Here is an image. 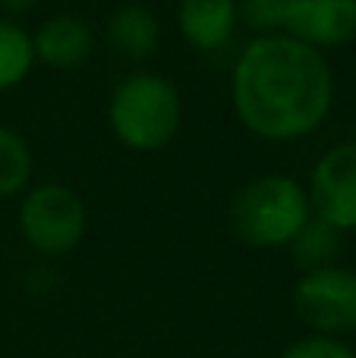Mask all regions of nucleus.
<instances>
[{
  "label": "nucleus",
  "mask_w": 356,
  "mask_h": 358,
  "mask_svg": "<svg viewBox=\"0 0 356 358\" xmlns=\"http://www.w3.org/2000/svg\"><path fill=\"white\" fill-rule=\"evenodd\" d=\"M233 110L268 142H294L322 126L334 101L325 54L290 35H259L233 66Z\"/></svg>",
  "instance_id": "obj_1"
},
{
  "label": "nucleus",
  "mask_w": 356,
  "mask_h": 358,
  "mask_svg": "<svg viewBox=\"0 0 356 358\" xmlns=\"http://www.w3.org/2000/svg\"><path fill=\"white\" fill-rule=\"evenodd\" d=\"M313 217L309 195L294 176H256L233 195L227 220L240 242L252 248L290 245L303 223Z\"/></svg>",
  "instance_id": "obj_2"
},
{
  "label": "nucleus",
  "mask_w": 356,
  "mask_h": 358,
  "mask_svg": "<svg viewBox=\"0 0 356 358\" xmlns=\"http://www.w3.org/2000/svg\"><path fill=\"white\" fill-rule=\"evenodd\" d=\"M111 129L126 148L158 151L180 132L183 104L174 82L155 73H132L111 94Z\"/></svg>",
  "instance_id": "obj_3"
},
{
  "label": "nucleus",
  "mask_w": 356,
  "mask_h": 358,
  "mask_svg": "<svg viewBox=\"0 0 356 358\" xmlns=\"http://www.w3.org/2000/svg\"><path fill=\"white\" fill-rule=\"evenodd\" d=\"M88 210L79 192L63 182H44L29 189L19 204L22 239L41 255H67L82 242Z\"/></svg>",
  "instance_id": "obj_4"
},
{
  "label": "nucleus",
  "mask_w": 356,
  "mask_h": 358,
  "mask_svg": "<svg viewBox=\"0 0 356 358\" xmlns=\"http://www.w3.org/2000/svg\"><path fill=\"white\" fill-rule=\"evenodd\" d=\"M294 311L313 334L344 336L356 330V273L347 267L309 271L294 286Z\"/></svg>",
  "instance_id": "obj_5"
},
{
  "label": "nucleus",
  "mask_w": 356,
  "mask_h": 358,
  "mask_svg": "<svg viewBox=\"0 0 356 358\" xmlns=\"http://www.w3.org/2000/svg\"><path fill=\"white\" fill-rule=\"evenodd\" d=\"M306 195L315 217L341 233L356 229V142H344L319 157Z\"/></svg>",
  "instance_id": "obj_6"
},
{
  "label": "nucleus",
  "mask_w": 356,
  "mask_h": 358,
  "mask_svg": "<svg viewBox=\"0 0 356 358\" xmlns=\"http://www.w3.org/2000/svg\"><path fill=\"white\" fill-rule=\"evenodd\" d=\"M281 35L315 50L341 48L356 38V0H284Z\"/></svg>",
  "instance_id": "obj_7"
},
{
  "label": "nucleus",
  "mask_w": 356,
  "mask_h": 358,
  "mask_svg": "<svg viewBox=\"0 0 356 358\" xmlns=\"http://www.w3.org/2000/svg\"><path fill=\"white\" fill-rule=\"evenodd\" d=\"M32 48H35V60L48 63L54 69H76L88 60L95 48V35L79 16H60L41 22V29L32 35Z\"/></svg>",
  "instance_id": "obj_8"
},
{
  "label": "nucleus",
  "mask_w": 356,
  "mask_h": 358,
  "mask_svg": "<svg viewBox=\"0 0 356 358\" xmlns=\"http://www.w3.org/2000/svg\"><path fill=\"white\" fill-rule=\"evenodd\" d=\"M180 31L193 48L218 50L227 44L237 25V0H180L177 6Z\"/></svg>",
  "instance_id": "obj_9"
},
{
  "label": "nucleus",
  "mask_w": 356,
  "mask_h": 358,
  "mask_svg": "<svg viewBox=\"0 0 356 358\" xmlns=\"http://www.w3.org/2000/svg\"><path fill=\"white\" fill-rule=\"evenodd\" d=\"M161 25L158 16L142 3H126L107 19V44L123 60H145L155 54Z\"/></svg>",
  "instance_id": "obj_10"
},
{
  "label": "nucleus",
  "mask_w": 356,
  "mask_h": 358,
  "mask_svg": "<svg viewBox=\"0 0 356 358\" xmlns=\"http://www.w3.org/2000/svg\"><path fill=\"white\" fill-rule=\"evenodd\" d=\"M341 239H344V233L338 227H331V223H325L322 217L313 214L287 248L294 255V264L303 273H309V271H322V267L334 264V258L341 252Z\"/></svg>",
  "instance_id": "obj_11"
},
{
  "label": "nucleus",
  "mask_w": 356,
  "mask_h": 358,
  "mask_svg": "<svg viewBox=\"0 0 356 358\" xmlns=\"http://www.w3.org/2000/svg\"><path fill=\"white\" fill-rule=\"evenodd\" d=\"M32 63H35V48H32V35L22 25L0 19V92L19 85L29 76Z\"/></svg>",
  "instance_id": "obj_12"
},
{
  "label": "nucleus",
  "mask_w": 356,
  "mask_h": 358,
  "mask_svg": "<svg viewBox=\"0 0 356 358\" xmlns=\"http://www.w3.org/2000/svg\"><path fill=\"white\" fill-rule=\"evenodd\" d=\"M32 179V151L19 132L0 126V198L25 192Z\"/></svg>",
  "instance_id": "obj_13"
},
{
  "label": "nucleus",
  "mask_w": 356,
  "mask_h": 358,
  "mask_svg": "<svg viewBox=\"0 0 356 358\" xmlns=\"http://www.w3.org/2000/svg\"><path fill=\"white\" fill-rule=\"evenodd\" d=\"M237 19H243L259 35H281L284 0H240Z\"/></svg>",
  "instance_id": "obj_14"
},
{
  "label": "nucleus",
  "mask_w": 356,
  "mask_h": 358,
  "mask_svg": "<svg viewBox=\"0 0 356 358\" xmlns=\"http://www.w3.org/2000/svg\"><path fill=\"white\" fill-rule=\"evenodd\" d=\"M278 358H356V352L338 336H319L309 334L294 340Z\"/></svg>",
  "instance_id": "obj_15"
},
{
  "label": "nucleus",
  "mask_w": 356,
  "mask_h": 358,
  "mask_svg": "<svg viewBox=\"0 0 356 358\" xmlns=\"http://www.w3.org/2000/svg\"><path fill=\"white\" fill-rule=\"evenodd\" d=\"M35 3H38V0H0V10H6V13H13V16H19V13H29Z\"/></svg>",
  "instance_id": "obj_16"
}]
</instances>
